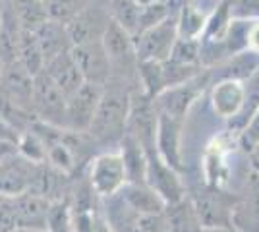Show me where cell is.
Instances as JSON below:
<instances>
[{
	"instance_id": "obj_1",
	"label": "cell",
	"mask_w": 259,
	"mask_h": 232,
	"mask_svg": "<svg viewBox=\"0 0 259 232\" xmlns=\"http://www.w3.org/2000/svg\"><path fill=\"white\" fill-rule=\"evenodd\" d=\"M134 91H128L122 85L108 83L103 87V95L99 101L97 112L89 126V137L97 144H112L120 142L126 133L130 114V97Z\"/></svg>"
},
{
	"instance_id": "obj_2",
	"label": "cell",
	"mask_w": 259,
	"mask_h": 232,
	"mask_svg": "<svg viewBox=\"0 0 259 232\" xmlns=\"http://www.w3.org/2000/svg\"><path fill=\"white\" fill-rule=\"evenodd\" d=\"M101 43L105 47L108 64H110V81L108 83L122 85V87H124V83H132V81L140 83V74H138L140 60H138V53H136L134 37L122 25L110 20Z\"/></svg>"
},
{
	"instance_id": "obj_3",
	"label": "cell",
	"mask_w": 259,
	"mask_h": 232,
	"mask_svg": "<svg viewBox=\"0 0 259 232\" xmlns=\"http://www.w3.org/2000/svg\"><path fill=\"white\" fill-rule=\"evenodd\" d=\"M31 111L35 118L43 124H49L53 128L68 130V99L62 95V91L54 85V81L45 74L35 76V87H33V103Z\"/></svg>"
},
{
	"instance_id": "obj_4",
	"label": "cell",
	"mask_w": 259,
	"mask_h": 232,
	"mask_svg": "<svg viewBox=\"0 0 259 232\" xmlns=\"http://www.w3.org/2000/svg\"><path fill=\"white\" fill-rule=\"evenodd\" d=\"M178 41V16H170L164 22L145 29L134 37L140 62H164L172 55Z\"/></svg>"
},
{
	"instance_id": "obj_5",
	"label": "cell",
	"mask_w": 259,
	"mask_h": 232,
	"mask_svg": "<svg viewBox=\"0 0 259 232\" xmlns=\"http://www.w3.org/2000/svg\"><path fill=\"white\" fill-rule=\"evenodd\" d=\"M194 207L197 211V217L201 221V226H223L230 228L232 221V209L236 205L238 194H228L219 186H207L195 194Z\"/></svg>"
},
{
	"instance_id": "obj_6",
	"label": "cell",
	"mask_w": 259,
	"mask_h": 232,
	"mask_svg": "<svg viewBox=\"0 0 259 232\" xmlns=\"http://www.w3.org/2000/svg\"><path fill=\"white\" fill-rule=\"evenodd\" d=\"M89 184L97 198H110L118 194L122 186L126 184V168L120 153H105L99 155L91 163L89 170Z\"/></svg>"
},
{
	"instance_id": "obj_7",
	"label": "cell",
	"mask_w": 259,
	"mask_h": 232,
	"mask_svg": "<svg viewBox=\"0 0 259 232\" xmlns=\"http://www.w3.org/2000/svg\"><path fill=\"white\" fill-rule=\"evenodd\" d=\"M145 155H147L145 182L161 196L162 201L168 205V203H176L182 198H186V190H184L182 180L178 178L172 166H168L162 161L159 151L149 149V151H145Z\"/></svg>"
},
{
	"instance_id": "obj_8",
	"label": "cell",
	"mask_w": 259,
	"mask_h": 232,
	"mask_svg": "<svg viewBox=\"0 0 259 232\" xmlns=\"http://www.w3.org/2000/svg\"><path fill=\"white\" fill-rule=\"evenodd\" d=\"M207 79H209V74H205L203 77L197 74L195 77L188 79L186 83L164 89L161 95H157L153 99L157 112L159 114H166V116L176 118V120H184L186 112L192 107L195 97L201 93V89L207 83Z\"/></svg>"
},
{
	"instance_id": "obj_9",
	"label": "cell",
	"mask_w": 259,
	"mask_h": 232,
	"mask_svg": "<svg viewBox=\"0 0 259 232\" xmlns=\"http://www.w3.org/2000/svg\"><path fill=\"white\" fill-rule=\"evenodd\" d=\"M72 56H74L85 83L105 87L110 81V64H108L107 53H105V47L101 41L74 44Z\"/></svg>"
},
{
	"instance_id": "obj_10",
	"label": "cell",
	"mask_w": 259,
	"mask_h": 232,
	"mask_svg": "<svg viewBox=\"0 0 259 232\" xmlns=\"http://www.w3.org/2000/svg\"><path fill=\"white\" fill-rule=\"evenodd\" d=\"M10 203L18 230L49 232V211L53 201L31 192H23L16 198H10Z\"/></svg>"
},
{
	"instance_id": "obj_11",
	"label": "cell",
	"mask_w": 259,
	"mask_h": 232,
	"mask_svg": "<svg viewBox=\"0 0 259 232\" xmlns=\"http://www.w3.org/2000/svg\"><path fill=\"white\" fill-rule=\"evenodd\" d=\"M103 95V87L93 85V83H83V87L76 91L70 99H68V124L66 128L70 132L87 133L93 116L97 112L99 101Z\"/></svg>"
},
{
	"instance_id": "obj_12",
	"label": "cell",
	"mask_w": 259,
	"mask_h": 232,
	"mask_svg": "<svg viewBox=\"0 0 259 232\" xmlns=\"http://www.w3.org/2000/svg\"><path fill=\"white\" fill-rule=\"evenodd\" d=\"M230 228L238 232H259V174L253 170L238 194Z\"/></svg>"
},
{
	"instance_id": "obj_13",
	"label": "cell",
	"mask_w": 259,
	"mask_h": 232,
	"mask_svg": "<svg viewBox=\"0 0 259 232\" xmlns=\"http://www.w3.org/2000/svg\"><path fill=\"white\" fill-rule=\"evenodd\" d=\"M108 23H110V16L107 12L103 8L87 4L83 10H79L66 23V29L72 39V44H83L91 41H101Z\"/></svg>"
},
{
	"instance_id": "obj_14",
	"label": "cell",
	"mask_w": 259,
	"mask_h": 232,
	"mask_svg": "<svg viewBox=\"0 0 259 232\" xmlns=\"http://www.w3.org/2000/svg\"><path fill=\"white\" fill-rule=\"evenodd\" d=\"M33 87H35V76H31L25 68L14 60L4 68V76L0 81V95L10 103L22 107L25 111H31L33 103Z\"/></svg>"
},
{
	"instance_id": "obj_15",
	"label": "cell",
	"mask_w": 259,
	"mask_h": 232,
	"mask_svg": "<svg viewBox=\"0 0 259 232\" xmlns=\"http://www.w3.org/2000/svg\"><path fill=\"white\" fill-rule=\"evenodd\" d=\"M37 170V163L22 157L20 153L12 155L0 163V194L6 198H16L31 186V180Z\"/></svg>"
},
{
	"instance_id": "obj_16",
	"label": "cell",
	"mask_w": 259,
	"mask_h": 232,
	"mask_svg": "<svg viewBox=\"0 0 259 232\" xmlns=\"http://www.w3.org/2000/svg\"><path fill=\"white\" fill-rule=\"evenodd\" d=\"M45 74L53 79L54 85L62 91V95H64L66 99H70L85 83V79H83L76 60L72 56V51H68L64 55H58L56 58L49 60L47 66H45Z\"/></svg>"
},
{
	"instance_id": "obj_17",
	"label": "cell",
	"mask_w": 259,
	"mask_h": 232,
	"mask_svg": "<svg viewBox=\"0 0 259 232\" xmlns=\"http://www.w3.org/2000/svg\"><path fill=\"white\" fill-rule=\"evenodd\" d=\"M180 130H182V120L170 118L166 114H159V120H157V151H159L162 161L168 166H172L176 172L182 170Z\"/></svg>"
},
{
	"instance_id": "obj_18",
	"label": "cell",
	"mask_w": 259,
	"mask_h": 232,
	"mask_svg": "<svg viewBox=\"0 0 259 232\" xmlns=\"http://www.w3.org/2000/svg\"><path fill=\"white\" fill-rule=\"evenodd\" d=\"M118 194L126 201V205L130 209L136 211L140 217H143V215H157V213H162L164 207H166V203L162 201L161 196L147 182H141V184L126 182Z\"/></svg>"
},
{
	"instance_id": "obj_19",
	"label": "cell",
	"mask_w": 259,
	"mask_h": 232,
	"mask_svg": "<svg viewBox=\"0 0 259 232\" xmlns=\"http://www.w3.org/2000/svg\"><path fill=\"white\" fill-rule=\"evenodd\" d=\"M35 37L39 41V47L43 51L45 66L49 60L56 58L58 55H64L68 51H72V39L68 35L66 23L56 22V20H47V22L35 31Z\"/></svg>"
},
{
	"instance_id": "obj_20",
	"label": "cell",
	"mask_w": 259,
	"mask_h": 232,
	"mask_svg": "<svg viewBox=\"0 0 259 232\" xmlns=\"http://www.w3.org/2000/svg\"><path fill=\"white\" fill-rule=\"evenodd\" d=\"M120 157H122L124 168H126V182H138V184L145 182L147 155L140 142L128 132L120 140Z\"/></svg>"
},
{
	"instance_id": "obj_21",
	"label": "cell",
	"mask_w": 259,
	"mask_h": 232,
	"mask_svg": "<svg viewBox=\"0 0 259 232\" xmlns=\"http://www.w3.org/2000/svg\"><path fill=\"white\" fill-rule=\"evenodd\" d=\"M162 215L172 232H199L203 228L194 207V201L190 198H182L176 203H168Z\"/></svg>"
},
{
	"instance_id": "obj_22",
	"label": "cell",
	"mask_w": 259,
	"mask_h": 232,
	"mask_svg": "<svg viewBox=\"0 0 259 232\" xmlns=\"http://www.w3.org/2000/svg\"><path fill=\"white\" fill-rule=\"evenodd\" d=\"M23 31L35 33L49 18L45 0H6Z\"/></svg>"
},
{
	"instance_id": "obj_23",
	"label": "cell",
	"mask_w": 259,
	"mask_h": 232,
	"mask_svg": "<svg viewBox=\"0 0 259 232\" xmlns=\"http://www.w3.org/2000/svg\"><path fill=\"white\" fill-rule=\"evenodd\" d=\"M259 109V68L248 77V87L244 89V99L236 111V114L230 118V128H234L242 133L244 128L253 118V114Z\"/></svg>"
},
{
	"instance_id": "obj_24",
	"label": "cell",
	"mask_w": 259,
	"mask_h": 232,
	"mask_svg": "<svg viewBox=\"0 0 259 232\" xmlns=\"http://www.w3.org/2000/svg\"><path fill=\"white\" fill-rule=\"evenodd\" d=\"M31 76H37L45 70V56L43 51L39 47V41L35 33L31 31H23L18 47V58H16Z\"/></svg>"
},
{
	"instance_id": "obj_25",
	"label": "cell",
	"mask_w": 259,
	"mask_h": 232,
	"mask_svg": "<svg viewBox=\"0 0 259 232\" xmlns=\"http://www.w3.org/2000/svg\"><path fill=\"white\" fill-rule=\"evenodd\" d=\"M205 23L201 10L194 4L186 2L178 16V39H197V35L203 33Z\"/></svg>"
},
{
	"instance_id": "obj_26",
	"label": "cell",
	"mask_w": 259,
	"mask_h": 232,
	"mask_svg": "<svg viewBox=\"0 0 259 232\" xmlns=\"http://www.w3.org/2000/svg\"><path fill=\"white\" fill-rule=\"evenodd\" d=\"M18 153L25 159H29L31 163L43 165V163H47V142L33 128H29L27 132H23L20 135Z\"/></svg>"
},
{
	"instance_id": "obj_27",
	"label": "cell",
	"mask_w": 259,
	"mask_h": 232,
	"mask_svg": "<svg viewBox=\"0 0 259 232\" xmlns=\"http://www.w3.org/2000/svg\"><path fill=\"white\" fill-rule=\"evenodd\" d=\"M199 56H201L199 39H178L168 60L178 62V64H186V66H201Z\"/></svg>"
},
{
	"instance_id": "obj_28",
	"label": "cell",
	"mask_w": 259,
	"mask_h": 232,
	"mask_svg": "<svg viewBox=\"0 0 259 232\" xmlns=\"http://www.w3.org/2000/svg\"><path fill=\"white\" fill-rule=\"evenodd\" d=\"M140 228L143 232H172L162 213H157V215H143V217H140Z\"/></svg>"
},
{
	"instance_id": "obj_29",
	"label": "cell",
	"mask_w": 259,
	"mask_h": 232,
	"mask_svg": "<svg viewBox=\"0 0 259 232\" xmlns=\"http://www.w3.org/2000/svg\"><path fill=\"white\" fill-rule=\"evenodd\" d=\"M259 140V109L257 112L253 114V118L249 120V124L244 128V132L240 133V144H242V147L246 149V151H249L253 145H255V142Z\"/></svg>"
},
{
	"instance_id": "obj_30",
	"label": "cell",
	"mask_w": 259,
	"mask_h": 232,
	"mask_svg": "<svg viewBox=\"0 0 259 232\" xmlns=\"http://www.w3.org/2000/svg\"><path fill=\"white\" fill-rule=\"evenodd\" d=\"M248 49L251 53L259 55V22H253L248 33Z\"/></svg>"
},
{
	"instance_id": "obj_31",
	"label": "cell",
	"mask_w": 259,
	"mask_h": 232,
	"mask_svg": "<svg viewBox=\"0 0 259 232\" xmlns=\"http://www.w3.org/2000/svg\"><path fill=\"white\" fill-rule=\"evenodd\" d=\"M16 153H18V145L0 140V163H2L4 159H8V157H12V155H16Z\"/></svg>"
},
{
	"instance_id": "obj_32",
	"label": "cell",
	"mask_w": 259,
	"mask_h": 232,
	"mask_svg": "<svg viewBox=\"0 0 259 232\" xmlns=\"http://www.w3.org/2000/svg\"><path fill=\"white\" fill-rule=\"evenodd\" d=\"M249 155V163H251V170L259 174V140L255 142V145L248 151Z\"/></svg>"
},
{
	"instance_id": "obj_33",
	"label": "cell",
	"mask_w": 259,
	"mask_h": 232,
	"mask_svg": "<svg viewBox=\"0 0 259 232\" xmlns=\"http://www.w3.org/2000/svg\"><path fill=\"white\" fill-rule=\"evenodd\" d=\"M199 232H230V228H223V226H203Z\"/></svg>"
},
{
	"instance_id": "obj_34",
	"label": "cell",
	"mask_w": 259,
	"mask_h": 232,
	"mask_svg": "<svg viewBox=\"0 0 259 232\" xmlns=\"http://www.w3.org/2000/svg\"><path fill=\"white\" fill-rule=\"evenodd\" d=\"M138 6H147V4H153V2H159V0H134Z\"/></svg>"
},
{
	"instance_id": "obj_35",
	"label": "cell",
	"mask_w": 259,
	"mask_h": 232,
	"mask_svg": "<svg viewBox=\"0 0 259 232\" xmlns=\"http://www.w3.org/2000/svg\"><path fill=\"white\" fill-rule=\"evenodd\" d=\"M4 68H6V62L0 58V81H2V76H4Z\"/></svg>"
},
{
	"instance_id": "obj_36",
	"label": "cell",
	"mask_w": 259,
	"mask_h": 232,
	"mask_svg": "<svg viewBox=\"0 0 259 232\" xmlns=\"http://www.w3.org/2000/svg\"><path fill=\"white\" fill-rule=\"evenodd\" d=\"M2 14H4V0H0V23H2Z\"/></svg>"
},
{
	"instance_id": "obj_37",
	"label": "cell",
	"mask_w": 259,
	"mask_h": 232,
	"mask_svg": "<svg viewBox=\"0 0 259 232\" xmlns=\"http://www.w3.org/2000/svg\"><path fill=\"white\" fill-rule=\"evenodd\" d=\"M6 199H8V198H6V196H2V194H0V205H2V203H4Z\"/></svg>"
},
{
	"instance_id": "obj_38",
	"label": "cell",
	"mask_w": 259,
	"mask_h": 232,
	"mask_svg": "<svg viewBox=\"0 0 259 232\" xmlns=\"http://www.w3.org/2000/svg\"><path fill=\"white\" fill-rule=\"evenodd\" d=\"M16 232H39V230H16Z\"/></svg>"
},
{
	"instance_id": "obj_39",
	"label": "cell",
	"mask_w": 259,
	"mask_h": 232,
	"mask_svg": "<svg viewBox=\"0 0 259 232\" xmlns=\"http://www.w3.org/2000/svg\"><path fill=\"white\" fill-rule=\"evenodd\" d=\"M230 232H238V230H234V228H230Z\"/></svg>"
}]
</instances>
